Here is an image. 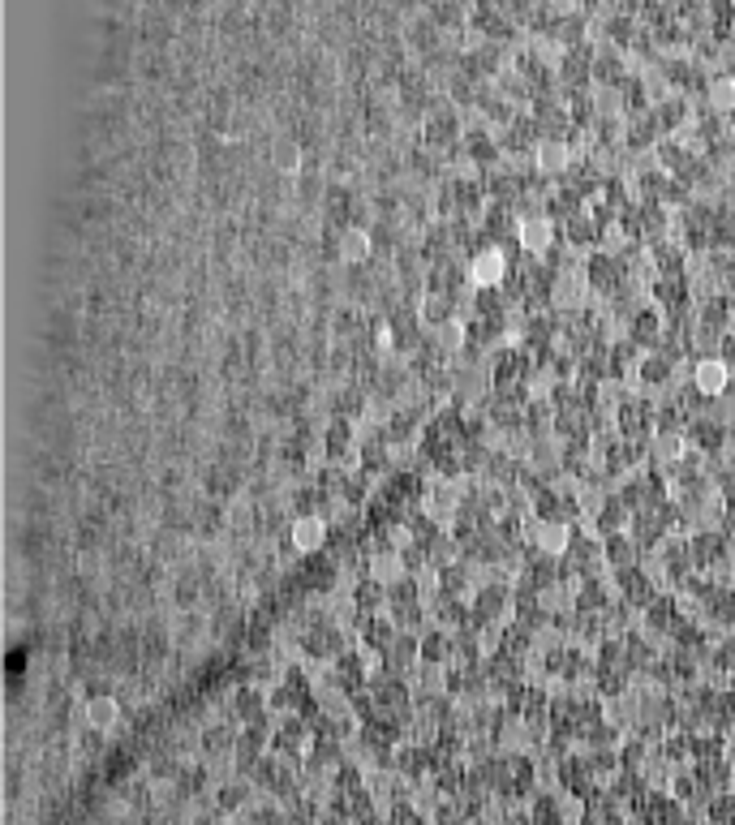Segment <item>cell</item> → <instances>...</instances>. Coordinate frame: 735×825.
I'll return each mask as SVG.
<instances>
[{"instance_id": "cell-12", "label": "cell", "mask_w": 735, "mask_h": 825, "mask_svg": "<svg viewBox=\"0 0 735 825\" xmlns=\"http://www.w3.org/2000/svg\"><path fill=\"white\" fill-rule=\"evenodd\" d=\"M667 374H671V357L654 353V357H645V361H641V383L662 387V383H667Z\"/></svg>"}, {"instance_id": "cell-8", "label": "cell", "mask_w": 735, "mask_h": 825, "mask_svg": "<svg viewBox=\"0 0 735 825\" xmlns=\"http://www.w3.org/2000/svg\"><path fill=\"white\" fill-rule=\"evenodd\" d=\"M121 722V697L117 692H99V697H86V727L112 731Z\"/></svg>"}, {"instance_id": "cell-4", "label": "cell", "mask_w": 735, "mask_h": 825, "mask_svg": "<svg viewBox=\"0 0 735 825\" xmlns=\"http://www.w3.org/2000/svg\"><path fill=\"white\" fill-rule=\"evenodd\" d=\"M585 284L598 288V293H619V284H624V263H619V254L611 250H594L585 258Z\"/></svg>"}, {"instance_id": "cell-7", "label": "cell", "mask_w": 735, "mask_h": 825, "mask_svg": "<svg viewBox=\"0 0 735 825\" xmlns=\"http://www.w3.org/2000/svg\"><path fill=\"white\" fill-rule=\"evenodd\" d=\"M237 735H241L237 722H211L203 731V740H198V748H203V757H233Z\"/></svg>"}, {"instance_id": "cell-11", "label": "cell", "mask_w": 735, "mask_h": 825, "mask_svg": "<svg viewBox=\"0 0 735 825\" xmlns=\"http://www.w3.org/2000/svg\"><path fill=\"white\" fill-rule=\"evenodd\" d=\"M529 821L533 825H564V808H559L555 795H533V804H529Z\"/></svg>"}, {"instance_id": "cell-1", "label": "cell", "mask_w": 735, "mask_h": 825, "mask_svg": "<svg viewBox=\"0 0 735 825\" xmlns=\"http://www.w3.org/2000/svg\"><path fill=\"white\" fill-rule=\"evenodd\" d=\"M349 636H344V628L336 624V619L327 615H310L306 632H301V658L310 662H336L340 654H349Z\"/></svg>"}, {"instance_id": "cell-3", "label": "cell", "mask_w": 735, "mask_h": 825, "mask_svg": "<svg viewBox=\"0 0 735 825\" xmlns=\"http://www.w3.org/2000/svg\"><path fill=\"white\" fill-rule=\"evenodd\" d=\"M288 546L297 555H319L331 546V520L327 516H293L288 520Z\"/></svg>"}, {"instance_id": "cell-10", "label": "cell", "mask_w": 735, "mask_h": 825, "mask_svg": "<svg viewBox=\"0 0 735 825\" xmlns=\"http://www.w3.org/2000/svg\"><path fill=\"white\" fill-rule=\"evenodd\" d=\"M245 804H250V787H245V778H241V783H224L220 791H215V813H220V817H237Z\"/></svg>"}, {"instance_id": "cell-2", "label": "cell", "mask_w": 735, "mask_h": 825, "mask_svg": "<svg viewBox=\"0 0 735 825\" xmlns=\"http://www.w3.org/2000/svg\"><path fill=\"white\" fill-rule=\"evenodd\" d=\"M512 263L516 258L499 245H482L478 254H469V284L473 288H503L512 275Z\"/></svg>"}, {"instance_id": "cell-9", "label": "cell", "mask_w": 735, "mask_h": 825, "mask_svg": "<svg viewBox=\"0 0 735 825\" xmlns=\"http://www.w3.org/2000/svg\"><path fill=\"white\" fill-rule=\"evenodd\" d=\"M602 546H607V563L615 572L637 568V563H641V546H637L632 533H611V538H602Z\"/></svg>"}, {"instance_id": "cell-5", "label": "cell", "mask_w": 735, "mask_h": 825, "mask_svg": "<svg viewBox=\"0 0 735 825\" xmlns=\"http://www.w3.org/2000/svg\"><path fill=\"white\" fill-rule=\"evenodd\" d=\"M267 159H271V168H276V172H284V177H297V172L310 164V159H306V142L293 138V134L271 138V151H267Z\"/></svg>"}, {"instance_id": "cell-6", "label": "cell", "mask_w": 735, "mask_h": 825, "mask_svg": "<svg viewBox=\"0 0 735 825\" xmlns=\"http://www.w3.org/2000/svg\"><path fill=\"white\" fill-rule=\"evenodd\" d=\"M697 396H723L727 387H731V366L723 357H710V361H697Z\"/></svg>"}, {"instance_id": "cell-13", "label": "cell", "mask_w": 735, "mask_h": 825, "mask_svg": "<svg viewBox=\"0 0 735 825\" xmlns=\"http://www.w3.org/2000/svg\"><path fill=\"white\" fill-rule=\"evenodd\" d=\"M392 821H396V825H430V821H426L422 813H413V808H409L405 800H400V804H396V813H392Z\"/></svg>"}]
</instances>
